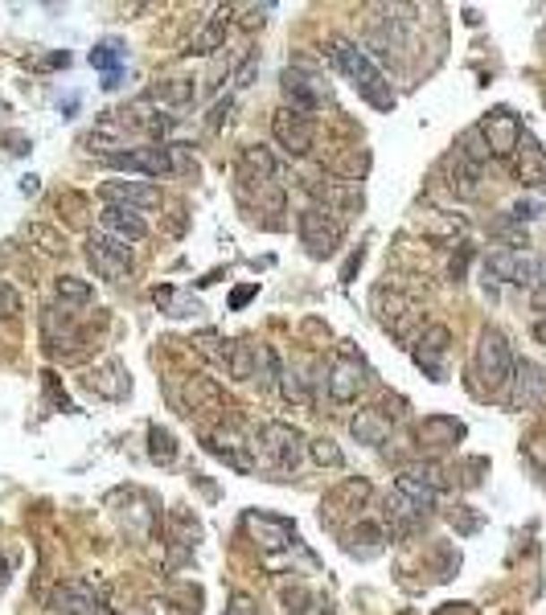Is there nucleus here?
I'll return each mask as SVG.
<instances>
[{"instance_id":"obj_7","label":"nucleus","mask_w":546,"mask_h":615,"mask_svg":"<svg viewBox=\"0 0 546 615\" xmlns=\"http://www.w3.org/2000/svg\"><path fill=\"white\" fill-rule=\"evenodd\" d=\"M111 169L119 173H140V177H173V148L169 144H144V148H127V152L108 156Z\"/></svg>"},{"instance_id":"obj_27","label":"nucleus","mask_w":546,"mask_h":615,"mask_svg":"<svg viewBox=\"0 0 546 615\" xmlns=\"http://www.w3.org/2000/svg\"><path fill=\"white\" fill-rule=\"evenodd\" d=\"M91 385H95L103 398H127V390H132V382L124 377V366L119 361H108V366H99L95 377H91Z\"/></svg>"},{"instance_id":"obj_1","label":"nucleus","mask_w":546,"mask_h":615,"mask_svg":"<svg viewBox=\"0 0 546 615\" xmlns=\"http://www.w3.org/2000/svg\"><path fill=\"white\" fill-rule=\"evenodd\" d=\"M333 62L342 66V74L350 78L353 91H358L374 111H394V87H390V78L374 66V58L358 46V41H350V38L333 41Z\"/></svg>"},{"instance_id":"obj_4","label":"nucleus","mask_w":546,"mask_h":615,"mask_svg":"<svg viewBox=\"0 0 546 615\" xmlns=\"http://www.w3.org/2000/svg\"><path fill=\"white\" fill-rule=\"evenodd\" d=\"M87 263L99 271L103 279L119 283V279L132 275V247L116 234L99 230V234H87Z\"/></svg>"},{"instance_id":"obj_31","label":"nucleus","mask_w":546,"mask_h":615,"mask_svg":"<svg viewBox=\"0 0 546 615\" xmlns=\"http://www.w3.org/2000/svg\"><path fill=\"white\" fill-rule=\"evenodd\" d=\"M148 455L152 463H173L177 460V435L169 427H148Z\"/></svg>"},{"instance_id":"obj_49","label":"nucleus","mask_w":546,"mask_h":615,"mask_svg":"<svg viewBox=\"0 0 546 615\" xmlns=\"http://www.w3.org/2000/svg\"><path fill=\"white\" fill-rule=\"evenodd\" d=\"M538 299L546 304V271H542V283H538Z\"/></svg>"},{"instance_id":"obj_39","label":"nucleus","mask_w":546,"mask_h":615,"mask_svg":"<svg viewBox=\"0 0 546 615\" xmlns=\"http://www.w3.org/2000/svg\"><path fill=\"white\" fill-rule=\"evenodd\" d=\"M0 316H4V320H17L21 316V296L9 288V283H4V279H0Z\"/></svg>"},{"instance_id":"obj_47","label":"nucleus","mask_w":546,"mask_h":615,"mask_svg":"<svg viewBox=\"0 0 546 615\" xmlns=\"http://www.w3.org/2000/svg\"><path fill=\"white\" fill-rule=\"evenodd\" d=\"M534 337H538V341H542V345H546V316H542V320H538V325H534Z\"/></svg>"},{"instance_id":"obj_19","label":"nucleus","mask_w":546,"mask_h":615,"mask_svg":"<svg viewBox=\"0 0 546 615\" xmlns=\"http://www.w3.org/2000/svg\"><path fill=\"white\" fill-rule=\"evenodd\" d=\"M415 439H420V447H428V452H444V447L464 439V423L452 419V414H428L420 423V431H415Z\"/></svg>"},{"instance_id":"obj_8","label":"nucleus","mask_w":546,"mask_h":615,"mask_svg":"<svg viewBox=\"0 0 546 615\" xmlns=\"http://www.w3.org/2000/svg\"><path fill=\"white\" fill-rule=\"evenodd\" d=\"M272 135L288 156H308L312 144H316V124H312V116H300L292 107H283V111L272 116Z\"/></svg>"},{"instance_id":"obj_16","label":"nucleus","mask_w":546,"mask_h":615,"mask_svg":"<svg viewBox=\"0 0 546 615\" xmlns=\"http://www.w3.org/2000/svg\"><path fill=\"white\" fill-rule=\"evenodd\" d=\"M41 341H46L49 353H78L82 333H78V325L62 308H46V312H41Z\"/></svg>"},{"instance_id":"obj_28","label":"nucleus","mask_w":546,"mask_h":615,"mask_svg":"<svg viewBox=\"0 0 546 615\" xmlns=\"http://www.w3.org/2000/svg\"><path fill=\"white\" fill-rule=\"evenodd\" d=\"M230 13L234 9H218V17L210 21V25H205V30L197 33L194 41H189L186 54H214V49L222 46V38H226V21H230Z\"/></svg>"},{"instance_id":"obj_44","label":"nucleus","mask_w":546,"mask_h":615,"mask_svg":"<svg viewBox=\"0 0 546 615\" xmlns=\"http://www.w3.org/2000/svg\"><path fill=\"white\" fill-rule=\"evenodd\" d=\"M358 267H361V250H353V255H350V263H345V267H342V279H345V283H350V279L358 275Z\"/></svg>"},{"instance_id":"obj_35","label":"nucleus","mask_w":546,"mask_h":615,"mask_svg":"<svg viewBox=\"0 0 546 615\" xmlns=\"http://www.w3.org/2000/svg\"><path fill=\"white\" fill-rule=\"evenodd\" d=\"M308 455H312L316 463H321V468H342V463H345V452H342V447H337L333 439H325V435H321V439H312V443H308Z\"/></svg>"},{"instance_id":"obj_45","label":"nucleus","mask_w":546,"mask_h":615,"mask_svg":"<svg viewBox=\"0 0 546 615\" xmlns=\"http://www.w3.org/2000/svg\"><path fill=\"white\" fill-rule=\"evenodd\" d=\"M9 152H25V148H30V140H25V135H9Z\"/></svg>"},{"instance_id":"obj_29","label":"nucleus","mask_w":546,"mask_h":615,"mask_svg":"<svg viewBox=\"0 0 546 615\" xmlns=\"http://www.w3.org/2000/svg\"><path fill=\"white\" fill-rule=\"evenodd\" d=\"M226 369H230V377H238V382H255V345L251 341H234L230 353H226Z\"/></svg>"},{"instance_id":"obj_43","label":"nucleus","mask_w":546,"mask_h":615,"mask_svg":"<svg viewBox=\"0 0 546 615\" xmlns=\"http://www.w3.org/2000/svg\"><path fill=\"white\" fill-rule=\"evenodd\" d=\"M264 13H267V4L264 9H247V17H243V30H259V25H264Z\"/></svg>"},{"instance_id":"obj_48","label":"nucleus","mask_w":546,"mask_h":615,"mask_svg":"<svg viewBox=\"0 0 546 615\" xmlns=\"http://www.w3.org/2000/svg\"><path fill=\"white\" fill-rule=\"evenodd\" d=\"M4 578H9V558L0 554V586H4Z\"/></svg>"},{"instance_id":"obj_20","label":"nucleus","mask_w":546,"mask_h":615,"mask_svg":"<svg viewBox=\"0 0 546 615\" xmlns=\"http://www.w3.org/2000/svg\"><path fill=\"white\" fill-rule=\"evenodd\" d=\"M514 173L526 189H546V148L522 135V144L514 152Z\"/></svg>"},{"instance_id":"obj_24","label":"nucleus","mask_w":546,"mask_h":615,"mask_svg":"<svg viewBox=\"0 0 546 615\" xmlns=\"http://www.w3.org/2000/svg\"><path fill=\"white\" fill-rule=\"evenodd\" d=\"M238 173H243V181L259 185V189H272V185H275V160H272V152H267L264 144H251V148H243V160H238Z\"/></svg>"},{"instance_id":"obj_13","label":"nucleus","mask_w":546,"mask_h":615,"mask_svg":"<svg viewBox=\"0 0 546 615\" xmlns=\"http://www.w3.org/2000/svg\"><path fill=\"white\" fill-rule=\"evenodd\" d=\"M46 603H49V611H58V615H95L99 591L91 583H82V578H66V583H58L49 591Z\"/></svg>"},{"instance_id":"obj_15","label":"nucleus","mask_w":546,"mask_h":615,"mask_svg":"<svg viewBox=\"0 0 546 615\" xmlns=\"http://www.w3.org/2000/svg\"><path fill=\"white\" fill-rule=\"evenodd\" d=\"M99 197L108 205H124V210H156L160 205V189L148 181H108L99 185Z\"/></svg>"},{"instance_id":"obj_25","label":"nucleus","mask_w":546,"mask_h":615,"mask_svg":"<svg viewBox=\"0 0 546 615\" xmlns=\"http://www.w3.org/2000/svg\"><path fill=\"white\" fill-rule=\"evenodd\" d=\"M148 103H160V107L181 111V107L194 103V82H189V78H165V82H156V87L148 91Z\"/></svg>"},{"instance_id":"obj_12","label":"nucleus","mask_w":546,"mask_h":615,"mask_svg":"<svg viewBox=\"0 0 546 615\" xmlns=\"http://www.w3.org/2000/svg\"><path fill=\"white\" fill-rule=\"evenodd\" d=\"M448 345H452V333H448V325H428L415 337V345H411V353H415V366L423 369V374L431 377V382H439L444 377V353H448Z\"/></svg>"},{"instance_id":"obj_42","label":"nucleus","mask_w":546,"mask_h":615,"mask_svg":"<svg viewBox=\"0 0 546 615\" xmlns=\"http://www.w3.org/2000/svg\"><path fill=\"white\" fill-rule=\"evenodd\" d=\"M283 603H288V615H304V603H308V595H304L300 586H296V595L288 591V595H283Z\"/></svg>"},{"instance_id":"obj_34","label":"nucleus","mask_w":546,"mask_h":615,"mask_svg":"<svg viewBox=\"0 0 546 615\" xmlns=\"http://www.w3.org/2000/svg\"><path fill=\"white\" fill-rule=\"evenodd\" d=\"M54 288H58V299H66V304H91V296H95L87 279H78V275H58Z\"/></svg>"},{"instance_id":"obj_33","label":"nucleus","mask_w":546,"mask_h":615,"mask_svg":"<svg viewBox=\"0 0 546 615\" xmlns=\"http://www.w3.org/2000/svg\"><path fill=\"white\" fill-rule=\"evenodd\" d=\"M456 152L464 156V160H472V164H485L489 156H493V152H489V144H485V135H481L477 127H468V132L460 135V140H456Z\"/></svg>"},{"instance_id":"obj_10","label":"nucleus","mask_w":546,"mask_h":615,"mask_svg":"<svg viewBox=\"0 0 546 615\" xmlns=\"http://www.w3.org/2000/svg\"><path fill=\"white\" fill-rule=\"evenodd\" d=\"M280 87H283V99L292 103V111H300V116H312V111H321V103L329 99V91H325L321 78H312L308 70L300 66H288L280 74Z\"/></svg>"},{"instance_id":"obj_37","label":"nucleus","mask_w":546,"mask_h":615,"mask_svg":"<svg viewBox=\"0 0 546 615\" xmlns=\"http://www.w3.org/2000/svg\"><path fill=\"white\" fill-rule=\"evenodd\" d=\"M25 238L41 242V250H49V255H66V238H62L58 230H49V226H30V230H25Z\"/></svg>"},{"instance_id":"obj_9","label":"nucleus","mask_w":546,"mask_h":615,"mask_svg":"<svg viewBox=\"0 0 546 615\" xmlns=\"http://www.w3.org/2000/svg\"><path fill=\"white\" fill-rule=\"evenodd\" d=\"M259 452H264L275 468L288 472V468H296L304 455V435L296 431L292 423H264V431H259Z\"/></svg>"},{"instance_id":"obj_21","label":"nucleus","mask_w":546,"mask_h":615,"mask_svg":"<svg viewBox=\"0 0 546 615\" xmlns=\"http://www.w3.org/2000/svg\"><path fill=\"white\" fill-rule=\"evenodd\" d=\"M350 431H353V439L366 443V447H382V443L394 435V419L382 414L378 406H366V411H358L350 419Z\"/></svg>"},{"instance_id":"obj_14","label":"nucleus","mask_w":546,"mask_h":615,"mask_svg":"<svg viewBox=\"0 0 546 615\" xmlns=\"http://www.w3.org/2000/svg\"><path fill=\"white\" fill-rule=\"evenodd\" d=\"M477 132L485 135V144H489V152H493V156H514L517 144H522V124H517V116L501 111V107L481 119Z\"/></svg>"},{"instance_id":"obj_3","label":"nucleus","mask_w":546,"mask_h":615,"mask_svg":"<svg viewBox=\"0 0 546 615\" xmlns=\"http://www.w3.org/2000/svg\"><path fill=\"white\" fill-rule=\"evenodd\" d=\"M296 230H300V242L308 247L312 259H329L333 250L342 247V238H345V226L333 218L329 205H308V210H300Z\"/></svg>"},{"instance_id":"obj_26","label":"nucleus","mask_w":546,"mask_h":615,"mask_svg":"<svg viewBox=\"0 0 546 615\" xmlns=\"http://www.w3.org/2000/svg\"><path fill=\"white\" fill-rule=\"evenodd\" d=\"M452 193H456V197H464V202H468V197H477V193H481V164H472V160H464V156H460V152H452Z\"/></svg>"},{"instance_id":"obj_41","label":"nucleus","mask_w":546,"mask_h":615,"mask_svg":"<svg viewBox=\"0 0 546 615\" xmlns=\"http://www.w3.org/2000/svg\"><path fill=\"white\" fill-rule=\"evenodd\" d=\"M226 615H259V607H255V599L234 595V599H230V607H226Z\"/></svg>"},{"instance_id":"obj_23","label":"nucleus","mask_w":546,"mask_h":615,"mask_svg":"<svg viewBox=\"0 0 546 615\" xmlns=\"http://www.w3.org/2000/svg\"><path fill=\"white\" fill-rule=\"evenodd\" d=\"M103 230L108 234H116V238H124V242H140L148 234V221L140 218L136 210H124V205H103Z\"/></svg>"},{"instance_id":"obj_32","label":"nucleus","mask_w":546,"mask_h":615,"mask_svg":"<svg viewBox=\"0 0 546 615\" xmlns=\"http://www.w3.org/2000/svg\"><path fill=\"white\" fill-rule=\"evenodd\" d=\"M275 377H283L280 361H275V349L272 345H255V382L264 385V390H272Z\"/></svg>"},{"instance_id":"obj_22","label":"nucleus","mask_w":546,"mask_h":615,"mask_svg":"<svg viewBox=\"0 0 546 615\" xmlns=\"http://www.w3.org/2000/svg\"><path fill=\"white\" fill-rule=\"evenodd\" d=\"M181 403H186L189 414L222 411V390H218V382H210V377L194 374V377H186V385H181Z\"/></svg>"},{"instance_id":"obj_6","label":"nucleus","mask_w":546,"mask_h":615,"mask_svg":"<svg viewBox=\"0 0 546 615\" xmlns=\"http://www.w3.org/2000/svg\"><path fill=\"white\" fill-rule=\"evenodd\" d=\"M366 382H370V369H366V361L353 357L350 349L333 357L329 374H325V390H329L333 403H353V398L366 390Z\"/></svg>"},{"instance_id":"obj_17","label":"nucleus","mask_w":546,"mask_h":615,"mask_svg":"<svg viewBox=\"0 0 546 615\" xmlns=\"http://www.w3.org/2000/svg\"><path fill=\"white\" fill-rule=\"evenodd\" d=\"M247 447H251V443L238 435V427H218V431L205 435V452L218 455V460H226L234 472H251L255 468L251 455H247Z\"/></svg>"},{"instance_id":"obj_5","label":"nucleus","mask_w":546,"mask_h":615,"mask_svg":"<svg viewBox=\"0 0 546 615\" xmlns=\"http://www.w3.org/2000/svg\"><path fill=\"white\" fill-rule=\"evenodd\" d=\"M485 275L514 288H538L542 283V263L530 250H493L485 263Z\"/></svg>"},{"instance_id":"obj_36","label":"nucleus","mask_w":546,"mask_h":615,"mask_svg":"<svg viewBox=\"0 0 546 615\" xmlns=\"http://www.w3.org/2000/svg\"><path fill=\"white\" fill-rule=\"evenodd\" d=\"M119 58H124L119 41H103V46L91 49V66H95V70H108V74H116V70H119Z\"/></svg>"},{"instance_id":"obj_18","label":"nucleus","mask_w":546,"mask_h":615,"mask_svg":"<svg viewBox=\"0 0 546 615\" xmlns=\"http://www.w3.org/2000/svg\"><path fill=\"white\" fill-rule=\"evenodd\" d=\"M542 390H546L542 366H534V361H517L514 377H509V406H514V411H526V406H534L538 398H542Z\"/></svg>"},{"instance_id":"obj_30","label":"nucleus","mask_w":546,"mask_h":615,"mask_svg":"<svg viewBox=\"0 0 546 615\" xmlns=\"http://www.w3.org/2000/svg\"><path fill=\"white\" fill-rule=\"evenodd\" d=\"M366 500H370V484H366V481H345L342 489H337V492L329 497V509H333V513H342V509H361Z\"/></svg>"},{"instance_id":"obj_11","label":"nucleus","mask_w":546,"mask_h":615,"mask_svg":"<svg viewBox=\"0 0 546 615\" xmlns=\"http://www.w3.org/2000/svg\"><path fill=\"white\" fill-rule=\"evenodd\" d=\"M243 529L255 538V546L275 554V550H288L296 541V525L283 517H272V513H247L243 517Z\"/></svg>"},{"instance_id":"obj_38","label":"nucleus","mask_w":546,"mask_h":615,"mask_svg":"<svg viewBox=\"0 0 546 615\" xmlns=\"http://www.w3.org/2000/svg\"><path fill=\"white\" fill-rule=\"evenodd\" d=\"M542 210H546L542 197H522V202H514V218L517 221H538L542 218Z\"/></svg>"},{"instance_id":"obj_46","label":"nucleus","mask_w":546,"mask_h":615,"mask_svg":"<svg viewBox=\"0 0 546 615\" xmlns=\"http://www.w3.org/2000/svg\"><path fill=\"white\" fill-rule=\"evenodd\" d=\"M21 193H38V177H25V181H21Z\"/></svg>"},{"instance_id":"obj_2","label":"nucleus","mask_w":546,"mask_h":615,"mask_svg":"<svg viewBox=\"0 0 546 615\" xmlns=\"http://www.w3.org/2000/svg\"><path fill=\"white\" fill-rule=\"evenodd\" d=\"M472 369H477L481 385H485L489 394H498L501 385H509L517 361H514V349H509L506 333H498V328H485V333H481L477 357H472Z\"/></svg>"},{"instance_id":"obj_40","label":"nucleus","mask_w":546,"mask_h":615,"mask_svg":"<svg viewBox=\"0 0 546 615\" xmlns=\"http://www.w3.org/2000/svg\"><path fill=\"white\" fill-rule=\"evenodd\" d=\"M255 296H259V283H243V288H234V291H230V308L238 312V308H247Z\"/></svg>"}]
</instances>
